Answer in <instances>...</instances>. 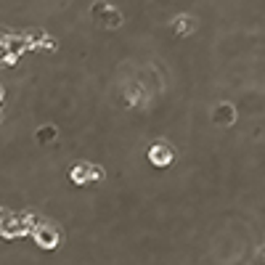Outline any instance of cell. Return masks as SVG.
I'll list each match as a JSON object with an SVG mask.
<instances>
[{
    "label": "cell",
    "instance_id": "1",
    "mask_svg": "<svg viewBox=\"0 0 265 265\" xmlns=\"http://www.w3.org/2000/svg\"><path fill=\"white\" fill-rule=\"evenodd\" d=\"M27 217L22 215H6L3 223H0V233H6V236H22V233H27Z\"/></svg>",
    "mask_w": 265,
    "mask_h": 265
},
{
    "label": "cell",
    "instance_id": "2",
    "mask_svg": "<svg viewBox=\"0 0 265 265\" xmlns=\"http://www.w3.org/2000/svg\"><path fill=\"white\" fill-rule=\"evenodd\" d=\"M93 13H96V19H98L101 24L112 27V29H117V27L122 24V16H119V11H117L114 6H104V3H98L96 8H93Z\"/></svg>",
    "mask_w": 265,
    "mask_h": 265
},
{
    "label": "cell",
    "instance_id": "3",
    "mask_svg": "<svg viewBox=\"0 0 265 265\" xmlns=\"http://www.w3.org/2000/svg\"><path fill=\"white\" fill-rule=\"evenodd\" d=\"M35 239L40 241V247H56L58 244V231L51 226V223H40L37 228H35Z\"/></svg>",
    "mask_w": 265,
    "mask_h": 265
},
{
    "label": "cell",
    "instance_id": "4",
    "mask_svg": "<svg viewBox=\"0 0 265 265\" xmlns=\"http://www.w3.org/2000/svg\"><path fill=\"white\" fill-rule=\"evenodd\" d=\"M151 157L157 165H167L170 159H173V151H167V146H154L151 149Z\"/></svg>",
    "mask_w": 265,
    "mask_h": 265
},
{
    "label": "cell",
    "instance_id": "5",
    "mask_svg": "<svg viewBox=\"0 0 265 265\" xmlns=\"http://www.w3.org/2000/svg\"><path fill=\"white\" fill-rule=\"evenodd\" d=\"M194 29V22L189 19V16H180V19H175V32L178 35H189Z\"/></svg>",
    "mask_w": 265,
    "mask_h": 265
},
{
    "label": "cell",
    "instance_id": "6",
    "mask_svg": "<svg viewBox=\"0 0 265 265\" xmlns=\"http://www.w3.org/2000/svg\"><path fill=\"white\" fill-rule=\"evenodd\" d=\"M0 98H3V88H0Z\"/></svg>",
    "mask_w": 265,
    "mask_h": 265
}]
</instances>
